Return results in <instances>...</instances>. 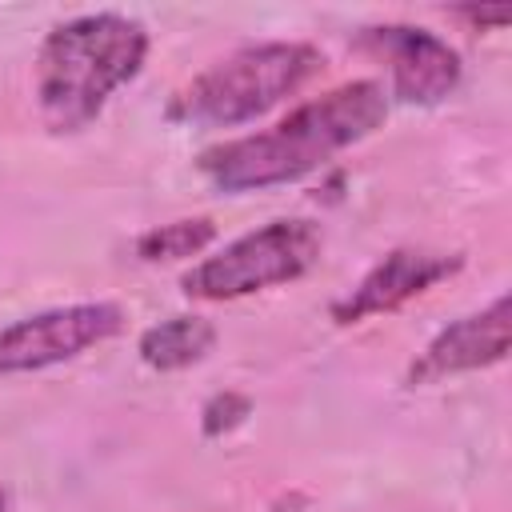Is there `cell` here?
Segmentation results:
<instances>
[{"mask_svg":"<svg viewBox=\"0 0 512 512\" xmlns=\"http://www.w3.org/2000/svg\"><path fill=\"white\" fill-rule=\"evenodd\" d=\"M388 116V96L376 80L340 84L264 132L216 144L200 156V172L220 192H256L300 180L328 164L336 152L372 136Z\"/></svg>","mask_w":512,"mask_h":512,"instance_id":"1","label":"cell"},{"mask_svg":"<svg viewBox=\"0 0 512 512\" xmlns=\"http://www.w3.org/2000/svg\"><path fill=\"white\" fill-rule=\"evenodd\" d=\"M148 56V28L120 12L56 24L36 52V108L52 132L88 128Z\"/></svg>","mask_w":512,"mask_h":512,"instance_id":"2","label":"cell"},{"mask_svg":"<svg viewBox=\"0 0 512 512\" xmlns=\"http://www.w3.org/2000/svg\"><path fill=\"white\" fill-rule=\"evenodd\" d=\"M320 52L296 40H268L248 44L212 68H204L192 84H184L168 108L176 124L188 128H232L268 108L284 96L300 92L320 72Z\"/></svg>","mask_w":512,"mask_h":512,"instance_id":"3","label":"cell"},{"mask_svg":"<svg viewBox=\"0 0 512 512\" xmlns=\"http://www.w3.org/2000/svg\"><path fill=\"white\" fill-rule=\"evenodd\" d=\"M320 260V232L312 220H268L264 228L224 244L180 276L192 300H236L272 284L304 276Z\"/></svg>","mask_w":512,"mask_h":512,"instance_id":"4","label":"cell"},{"mask_svg":"<svg viewBox=\"0 0 512 512\" xmlns=\"http://www.w3.org/2000/svg\"><path fill=\"white\" fill-rule=\"evenodd\" d=\"M120 328H124V312L120 304H108V300H84V304H64V308L24 316L0 328V376L64 364L112 340Z\"/></svg>","mask_w":512,"mask_h":512,"instance_id":"5","label":"cell"},{"mask_svg":"<svg viewBox=\"0 0 512 512\" xmlns=\"http://www.w3.org/2000/svg\"><path fill=\"white\" fill-rule=\"evenodd\" d=\"M360 44L388 64L392 92L404 104H440L460 84V52L428 28L376 24L360 32Z\"/></svg>","mask_w":512,"mask_h":512,"instance_id":"6","label":"cell"},{"mask_svg":"<svg viewBox=\"0 0 512 512\" xmlns=\"http://www.w3.org/2000/svg\"><path fill=\"white\" fill-rule=\"evenodd\" d=\"M464 256L460 252H432V248H392L380 264H372L364 272V280L332 304V320L336 324H360L368 316L392 312L400 304H408L412 296L428 292L432 284H440L444 276L460 272Z\"/></svg>","mask_w":512,"mask_h":512,"instance_id":"7","label":"cell"},{"mask_svg":"<svg viewBox=\"0 0 512 512\" xmlns=\"http://www.w3.org/2000/svg\"><path fill=\"white\" fill-rule=\"evenodd\" d=\"M508 344H512V300L496 296L484 312L460 316L448 328H440L432 336V344L420 352V360L412 364L408 380L412 384H432V380H444V376H460V372L500 364L508 356Z\"/></svg>","mask_w":512,"mask_h":512,"instance_id":"8","label":"cell"},{"mask_svg":"<svg viewBox=\"0 0 512 512\" xmlns=\"http://www.w3.org/2000/svg\"><path fill=\"white\" fill-rule=\"evenodd\" d=\"M216 344V328L204 316H168L140 332L136 352L156 372H180L200 364Z\"/></svg>","mask_w":512,"mask_h":512,"instance_id":"9","label":"cell"},{"mask_svg":"<svg viewBox=\"0 0 512 512\" xmlns=\"http://www.w3.org/2000/svg\"><path fill=\"white\" fill-rule=\"evenodd\" d=\"M212 240H216V224H212L208 216H192V220H172V224H160V228L140 232L136 244H132V252H136V260H144V264H160V260L196 256V252H204Z\"/></svg>","mask_w":512,"mask_h":512,"instance_id":"10","label":"cell"},{"mask_svg":"<svg viewBox=\"0 0 512 512\" xmlns=\"http://www.w3.org/2000/svg\"><path fill=\"white\" fill-rule=\"evenodd\" d=\"M248 416H252V400H248V396H240V392H216V396L200 408V428H204V436L216 440V436L240 428Z\"/></svg>","mask_w":512,"mask_h":512,"instance_id":"11","label":"cell"},{"mask_svg":"<svg viewBox=\"0 0 512 512\" xmlns=\"http://www.w3.org/2000/svg\"><path fill=\"white\" fill-rule=\"evenodd\" d=\"M456 16L472 20L476 28H484V24H508V20H512L508 8H456Z\"/></svg>","mask_w":512,"mask_h":512,"instance_id":"12","label":"cell"},{"mask_svg":"<svg viewBox=\"0 0 512 512\" xmlns=\"http://www.w3.org/2000/svg\"><path fill=\"white\" fill-rule=\"evenodd\" d=\"M0 512H8V496L4 492H0Z\"/></svg>","mask_w":512,"mask_h":512,"instance_id":"13","label":"cell"}]
</instances>
